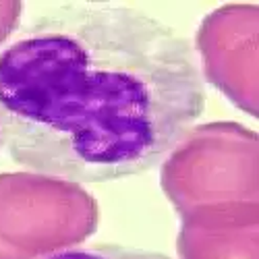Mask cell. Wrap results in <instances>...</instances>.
<instances>
[{"label": "cell", "mask_w": 259, "mask_h": 259, "mask_svg": "<svg viewBox=\"0 0 259 259\" xmlns=\"http://www.w3.org/2000/svg\"><path fill=\"white\" fill-rule=\"evenodd\" d=\"M205 106L195 52L120 5H56L0 54V139L13 162L73 183L162 162Z\"/></svg>", "instance_id": "6da1fadb"}, {"label": "cell", "mask_w": 259, "mask_h": 259, "mask_svg": "<svg viewBox=\"0 0 259 259\" xmlns=\"http://www.w3.org/2000/svg\"><path fill=\"white\" fill-rule=\"evenodd\" d=\"M160 183L179 215L211 205L257 203L259 137L230 120L191 126L162 160Z\"/></svg>", "instance_id": "7a4b0ae2"}, {"label": "cell", "mask_w": 259, "mask_h": 259, "mask_svg": "<svg viewBox=\"0 0 259 259\" xmlns=\"http://www.w3.org/2000/svg\"><path fill=\"white\" fill-rule=\"evenodd\" d=\"M100 209L79 183L37 172L0 175V259H48L98 230Z\"/></svg>", "instance_id": "3957f363"}, {"label": "cell", "mask_w": 259, "mask_h": 259, "mask_svg": "<svg viewBox=\"0 0 259 259\" xmlns=\"http://www.w3.org/2000/svg\"><path fill=\"white\" fill-rule=\"evenodd\" d=\"M257 5H224L197 29L199 73L243 112L259 114L257 85Z\"/></svg>", "instance_id": "277c9868"}, {"label": "cell", "mask_w": 259, "mask_h": 259, "mask_svg": "<svg viewBox=\"0 0 259 259\" xmlns=\"http://www.w3.org/2000/svg\"><path fill=\"white\" fill-rule=\"evenodd\" d=\"M257 203H226L181 215L179 259H257Z\"/></svg>", "instance_id": "5b68a950"}, {"label": "cell", "mask_w": 259, "mask_h": 259, "mask_svg": "<svg viewBox=\"0 0 259 259\" xmlns=\"http://www.w3.org/2000/svg\"><path fill=\"white\" fill-rule=\"evenodd\" d=\"M48 259H172L158 251L133 249L122 245H90V247H73L60 251Z\"/></svg>", "instance_id": "8992f818"}, {"label": "cell", "mask_w": 259, "mask_h": 259, "mask_svg": "<svg viewBox=\"0 0 259 259\" xmlns=\"http://www.w3.org/2000/svg\"><path fill=\"white\" fill-rule=\"evenodd\" d=\"M21 15H23V3H17V0H3L0 3V44L7 41L17 29Z\"/></svg>", "instance_id": "52a82bcc"}, {"label": "cell", "mask_w": 259, "mask_h": 259, "mask_svg": "<svg viewBox=\"0 0 259 259\" xmlns=\"http://www.w3.org/2000/svg\"><path fill=\"white\" fill-rule=\"evenodd\" d=\"M0 145H3V139H0Z\"/></svg>", "instance_id": "ba28073f"}]
</instances>
